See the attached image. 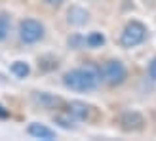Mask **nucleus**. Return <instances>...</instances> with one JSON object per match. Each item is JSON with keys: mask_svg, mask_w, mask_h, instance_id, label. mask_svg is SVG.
<instances>
[{"mask_svg": "<svg viewBox=\"0 0 156 141\" xmlns=\"http://www.w3.org/2000/svg\"><path fill=\"white\" fill-rule=\"evenodd\" d=\"M99 78H101L99 69L93 65H88V67L73 69L69 73H65L63 84L74 92H90L99 84Z\"/></svg>", "mask_w": 156, "mask_h": 141, "instance_id": "f257e3e1", "label": "nucleus"}, {"mask_svg": "<svg viewBox=\"0 0 156 141\" xmlns=\"http://www.w3.org/2000/svg\"><path fill=\"white\" fill-rule=\"evenodd\" d=\"M101 76H103V82H107L108 86H120L128 76V70L124 67L122 61L118 59H111L103 65V69H99Z\"/></svg>", "mask_w": 156, "mask_h": 141, "instance_id": "f03ea898", "label": "nucleus"}, {"mask_svg": "<svg viewBox=\"0 0 156 141\" xmlns=\"http://www.w3.org/2000/svg\"><path fill=\"white\" fill-rule=\"evenodd\" d=\"M147 36V29L143 23L139 21H129L122 31V36H120V44L124 48H133V46L141 44Z\"/></svg>", "mask_w": 156, "mask_h": 141, "instance_id": "7ed1b4c3", "label": "nucleus"}, {"mask_svg": "<svg viewBox=\"0 0 156 141\" xmlns=\"http://www.w3.org/2000/svg\"><path fill=\"white\" fill-rule=\"evenodd\" d=\"M19 36L25 44H34L44 36V27L36 19H23L19 23Z\"/></svg>", "mask_w": 156, "mask_h": 141, "instance_id": "20e7f679", "label": "nucleus"}, {"mask_svg": "<svg viewBox=\"0 0 156 141\" xmlns=\"http://www.w3.org/2000/svg\"><path fill=\"white\" fill-rule=\"evenodd\" d=\"M118 122H120V128L122 130H126V132H137V130L143 128L145 118L137 111H126V113L120 114Z\"/></svg>", "mask_w": 156, "mask_h": 141, "instance_id": "39448f33", "label": "nucleus"}, {"mask_svg": "<svg viewBox=\"0 0 156 141\" xmlns=\"http://www.w3.org/2000/svg\"><path fill=\"white\" fill-rule=\"evenodd\" d=\"M69 113H71L76 120H86V118H90L91 107L82 103V101H71V103H69Z\"/></svg>", "mask_w": 156, "mask_h": 141, "instance_id": "423d86ee", "label": "nucleus"}, {"mask_svg": "<svg viewBox=\"0 0 156 141\" xmlns=\"http://www.w3.org/2000/svg\"><path fill=\"white\" fill-rule=\"evenodd\" d=\"M29 134L33 136V137H38V139H46V141H51V139H55V132L50 130V128H46L42 126V124H30L29 126Z\"/></svg>", "mask_w": 156, "mask_h": 141, "instance_id": "0eeeda50", "label": "nucleus"}, {"mask_svg": "<svg viewBox=\"0 0 156 141\" xmlns=\"http://www.w3.org/2000/svg\"><path fill=\"white\" fill-rule=\"evenodd\" d=\"M34 99H36L42 107H46V109H55V107H61V105H63V101H61L59 97L50 96V93H46V92H36V93H34Z\"/></svg>", "mask_w": 156, "mask_h": 141, "instance_id": "6e6552de", "label": "nucleus"}, {"mask_svg": "<svg viewBox=\"0 0 156 141\" xmlns=\"http://www.w3.org/2000/svg\"><path fill=\"white\" fill-rule=\"evenodd\" d=\"M88 21V12L82 10V8H71L69 10V23H73V25H84V23Z\"/></svg>", "mask_w": 156, "mask_h": 141, "instance_id": "1a4fd4ad", "label": "nucleus"}, {"mask_svg": "<svg viewBox=\"0 0 156 141\" xmlns=\"http://www.w3.org/2000/svg\"><path fill=\"white\" fill-rule=\"evenodd\" d=\"M12 73L17 78H25L30 73V69H29V65L25 63V61H15V63L12 65Z\"/></svg>", "mask_w": 156, "mask_h": 141, "instance_id": "9d476101", "label": "nucleus"}, {"mask_svg": "<svg viewBox=\"0 0 156 141\" xmlns=\"http://www.w3.org/2000/svg\"><path fill=\"white\" fill-rule=\"evenodd\" d=\"M8 33H10V17L8 13H0V42L6 40Z\"/></svg>", "mask_w": 156, "mask_h": 141, "instance_id": "9b49d317", "label": "nucleus"}, {"mask_svg": "<svg viewBox=\"0 0 156 141\" xmlns=\"http://www.w3.org/2000/svg\"><path fill=\"white\" fill-rule=\"evenodd\" d=\"M86 44L91 46V48H99V46L105 44V36L101 33H91L88 38H86Z\"/></svg>", "mask_w": 156, "mask_h": 141, "instance_id": "f8f14e48", "label": "nucleus"}, {"mask_svg": "<svg viewBox=\"0 0 156 141\" xmlns=\"http://www.w3.org/2000/svg\"><path fill=\"white\" fill-rule=\"evenodd\" d=\"M74 120H76V118H74V116L69 113V111H67V114H59V116H57V122H59L63 128H74Z\"/></svg>", "mask_w": 156, "mask_h": 141, "instance_id": "ddd939ff", "label": "nucleus"}, {"mask_svg": "<svg viewBox=\"0 0 156 141\" xmlns=\"http://www.w3.org/2000/svg\"><path fill=\"white\" fill-rule=\"evenodd\" d=\"M149 74H151V78L156 80V57L151 61V65H149Z\"/></svg>", "mask_w": 156, "mask_h": 141, "instance_id": "4468645a", "label": "nucleus"}, {"mask_svg": "<svg viewBox=\"0 0 156 141\" xmlns=\"http://www.w3.org/2000/svg\"><path fill=\"white\" fill-rule=\"evenodd\" d=\"M0 118H8V111H6L2 105H0Z\"/></svg>", "mask_w": 156, "mask_h": 141, "instance_id": "2eb2a0df", "label": "nucleus"}, {"mask_svg": "<svg viewBox=\"0 0 156 141\" xmlns=\"http://www.w3.org/2000/svg\"><path fill=\"white\" fill-rule=\"evenodd\" d=\"M44 2H48V4H51V6H59L63 0H44Z\"/></svg>", "mask_w": 156, "mask_h": 141, "instance_id": "dca6fc26", "label": "nucleus"}, {"mask_svg": "<svg viewBox=\"0 0 156 141\" xmlns=\"http://www.w3.org/2000/svg\"><path fill=\"white\" fill-rule=\"evenodd\" d=\"M2 80H4V76H2V74H0V82H2Z\"/></svg>", "mask_w": 156, "mask_h": 141, "instance_id": "f3484780", "label": "nucleus"}]
</instances>
